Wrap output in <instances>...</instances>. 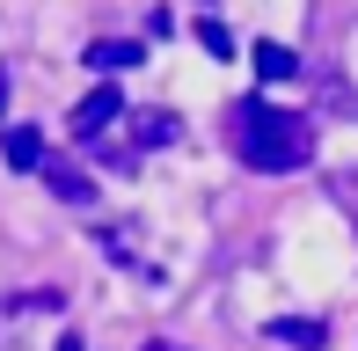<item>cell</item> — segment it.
I'll return each instance as SVG.
<instances>
[{"label": "cell", "mask_w": 358, "mask_h": 351, "mask_svg": "<svg viewBox=\"0 0 358 351\" xmlns=\"http://www.w3.org/2000/svg\"><path fill=\"white\" fill-rule=\"evenodd\" d=\"M139 139H146V147L176 139V117H169V110H139Z\"/></svg>", "instance_id": "8"}, {"label": "cell", "mask_w": 358, "mask_h": 351, "mask_svg": "<svg viewBox=\"0 0 358 351\" xmlns=\"http://www.w3.org/2000/svg\"><path fill=\"white\" fill-rule=\"evenodd\" d=\"M227 139H234V154L249 162L256 176H285V169H307V154H315V124L300 117V110H278V103H234L227 110Z\"/></svg>", "instance_id": "1"}, {"label": "cell", "mask_w": 358, "mask_h": 351, "mask_svg": "<svg viewBox=\"0 0 358 351\" xmlns=\"http://www.w3.org/2000/svg\"><path fill=\"white\" fill-rule=\"evenodd\" d=\"M139 44H124V37H110V44H88V66L95 73H124V66H139Z\"/></svg>", "instance_id": "6"}, {"label": "cell", "mask_w": 358, "mask_h": 351, "mask_svg": "<svg viewBox=\"0 0 358 351\" xmlns=\"http://www.w3.org/2000/svg\"><path fill=\"white\" fill-rule=\"evenodd\" d=\"M117 117H124V95L103 81L95 95H80V103H73V139H103V132H110Z\"/></svg>", "instance_id": "2"}, {"label": "cell", "mask_w": 358, "mask_h": 351, "mask_svg": "<svg viewBox=\"0 0 358 351\" xmlns=\"http://www.w3.org/2000/svg\"><path fill=\"white\" fill-rule=\"evenodd\" d=\"M37 176H44V183H52L66 205H88V198H95V183H88L73 162H59V154H44V169H37Z\"/></svg>", "instance_id": "3"}, {"label": "cell", "mask_w": 358, "mask_h": 351, "mask_svg": "<svg viewBox=\"0 0 358 351\" xmlns=\"http://www.w3.org/2000/svg\"><path fill=\"white\" fill-rule=\"evenodd\" d=\"M198 44H205V52H213V59H234V37H227L220 22H198Z\"/></svg>", "instance_id": "9"}, {"label": "cell", "mask_w": 358, "mask_h": 351, "mask_svg": "<svg viewBox=\"0 0 358 351\" xmlns=\"http://www.w3.org/2000/svg\"><path fill=\"white\" fill-rule=\"evenodd\" d=\"M256 73H264V81H292V73H300V59H292L285 44H256Z\"/></svg>", "instance_id": "7"}, {"label": "cell", "mask_w": 358, "mask_h": 351, "mask_svg": "<svg viewBox=\"0 0 358 351\" xmlns=\"http://www.w3.org/2000/svg\"><path fill=\"white\" fill-rule=\"evenodd\" d=\"M271 337H278V344H300V351H322V344H329V329L307 322V315H278V322H271Z\"/></svg>", "instance_id": "5"}, {"label": "cell", "mask_w": 358, "mask_h": 351, "mask_svg": "<svg viewBox=\"0 0 358 351\" xmlns=\"http://www.w3.org/2000/svg\"><path fill=\"white\" fill-rule=\"evenodd\" d=\"M344 205H351V220H358V169L344 176Z\"/></svg>", "instance_id": "10"}, {"label": "cell", "mask_w": 358, "mask_h": 351, "mask_svg": "<svg viewBox=\"0 0 358 351\" xmlns=\"http://www.w3.org/2000/svg\"><path fill=\"white\" fill-rule=\"evenodd\" d=\"M0 110H8V73H0Z\"/></svg>", "instance_id": "11"}, {"label": "cell", "mask_w": 358, "mask_h": 351, "mask_svg": "<svg viewBox=\"0 0 358 351\" xmlns=\"http://www.w3.org/2000/svg\"><path fill=\"white\" fill-rule=\"evenodd\" d=\"M0 154H8V169H44V132H29V124H15V132L0 139Z\"/></svg>", "instance_id": "4"}]
</instances>
